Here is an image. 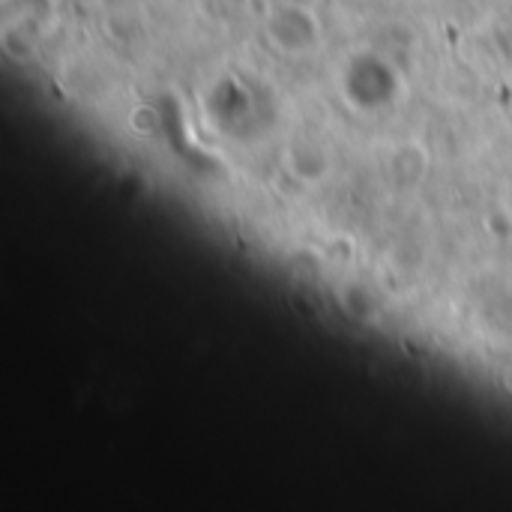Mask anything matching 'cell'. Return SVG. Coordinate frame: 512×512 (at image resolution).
Wrapping results in <instances>:
<instances>
[{"label": "cell", "mask_w": 512, "mask_h": 512, "mask_svg": "<svg viewBox=\"0 0 512 512\" xmlns=\"http://www.w3.org/2000/svg\"><path fill=\"white\" fill-rule=\"evenodd\" d=\"M339 93L357 114H381L402 96L399 66L378 48L354 51L339 69Z\"/></svg>", "instance_id": "cell-1"}, {"label": "cell", "mask_w": 512, "mask_h": 512, "mask_svg": "<svg viewBox=\"0 0 512 512\" xmlns=\"http://www.w3.org/2000/svg\"><path fill=\"white\" fill-rule=\"evenodd\" d=\"M339 306L357 324H369L378 315V303L363 282H345V288L339 291Z\"/></svg>", "instance_id": "cell-7"}, {"label": "cell", "mask_w": 512, "mask_h": 512, "mask_svg": "<svg viewBox=\"0 0 512 512\" xmlns=\"http://www.w3.org/2000/svg\"><path fill=\"white\" fill-rule=\"evenodd\" d=\"M204 111L216 132L234 138V141H249L261 132H267L270 111L261 99V90L252 87L249 81L237 75H222L204 96Z\"/></svg>", "instance_id": "cell-2"}, {"label": "cell", "mask_w": 512, "mask_h": 512, "mask_svg": "<svg viewBox=\"0 0 512 512\" xmlns=\"http://www.w3.org/2000/svg\"><path fill=\"white\" fill-rule=\"evenodd\" d=\"M384 0H339V6L351 15H366V12H375Z\"/></svg>", "instance_id": "cell-10"}, {"label": "cell", "mask_w": 512, "mask_h": 512, "mask_svg": "<svg viewBox=\"0 0 512 512\" xmlns=\"http://www.w3.org/2000/svg\"><path fill=\"white\" fill-rule=\"evenodd\" d=\"M132 126L138 129V132H153L156 126H159V114L150 108V105H138L135 111H132Z\"/></svg>", "instance_id": "cell-9"}, {"label": "cell", "mask_w": 512, "mask_h": 512, "mask_svg": "<svg viewBox=\"0 0 512 512\" xmlns=\"http://www.w3.org/2000/svg\"><path fill=\"white\" fill-rule=\"evenodd\" d=\"M264 39L276 54L297 60L321 48L324 27L312 6L288 0L264 15Z\"/></svg>", "instance_id": "cell-3"}, {"label": "cell", "mask_w": 512, "mask_h": 512, "mask_svg": "<svg viewBox=\"0 0 512 512\" xmlns=\"http://www.w3.org/2000/svg\"><path fill=\"white\" fill-rule=\"evenodd\" d=\"M432 168V156L426 150V144L420 141H399L384 153L381 162V174L390 183V189L396 192H414L426 183Z\"/></svg>", "instance_id": "cell-5"}, {"label": "cell", "mask_w": 512, "mask_h": 512, "mask_svg": "<svg viewBox=\"0 0 512 512\" xmlns=\"http://www.w3.org/2000/svg\"><path fill=\"white\" fill-rule=\"evenodd\" d=\"M282 168L300 186H321L333 174V153L324 141L312 135H294L282 147Z\"/></svg>", "instance_id": "cell-4"}, {"label": "cell", "mask_w": 512, "mask_h": 512, "mask_svg": "<svg viewBox=\"0 0 512 512\" xmlns=\"http://www.w3.org/2000/svg\"><path fill=\"white\" fill-rule=\"evenodd\" d=\"M3 21L6 18H21L48 27L57 12V0H3Z\"/></svg>", "instance_id": "cell-8"}, {"label": "cell", "mask_w": 512, "mask_h": 512, "mask_svg": "<svg viewBox=\"0 0 512 512\" xmlns=\"http://www.w3.org/2000/svg\"><path fill=\"white\" fill-rule=\"evenodd\" d=\"M42 30H45L42 24L21 21V18H6L0 24V51L12 63H33L39 57Z\"/></svg>", "instance_id": "cell-6"}]
</instances>
